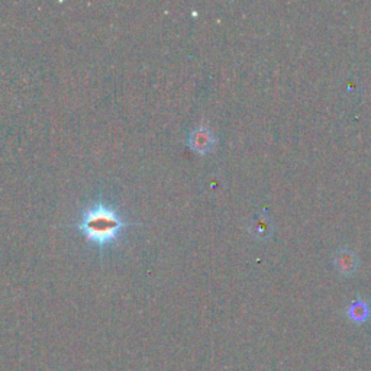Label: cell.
<instances>
[{"instance_id":"4","label":"cell","mask_w":371,"mask_h":371,"mask_svg":"<svg viewBox=\"0 0 371 371\" xmlns=\"http://www.w3.org/2000/svg\"><path fill=\"white\" fill-rule=\"evenodd\" d=\"M249 232L260 241H267L273 235V220L267 213L257 215L249 223Z\"/></svg>"},{"instance_id":"5","label":"cell","mask_w":371,"mask_h":371,"mask_svg":"<svg viewBox=\"0 0 371 371\" xmlns=\"http://www.w3.org/2000/svg\"><path fill=\"white\" fill-rule=\"evenodd\" d=\"M348 318L355 324H364L370 318V306L364 300H355L348 306Z\"/></svg>"},{"instance_id":"2","label":"cell","mask_w":371,"mask_h":371,"mask_svg":"<svg viewBox=\"0 0 371 371\" xmlns=\"http://www.w3.org/2000/svg\"><path fill=\"white\" fill-rule=\"evenodd\" d=\"M189 146L199 154H206L215 146V136L208 128H197L190 134Z\"/></svg>"},{"instance_id":"3","label":"cell","mask_w":371,"mask_h":371,"mask_svg":"<svg viewBox=\"0 0 371 371\" xmlns=\"http://www.w3.org/2000/svg\"><path fill=\"white\" fill-rule=\"evenodd\" d=\"M335 269L342 273V274H346V276H350L353 274L357 267H358V257L357 254L350 249V248H339L335 254Z\"/></svg>"},{"instance_id":"1","label":"cell","mask_w":371,"mask_h":371,"mask_svg":"<svg viewBox=\"0 0 371 371\" xmlns=\"http://www.w3.org/2000/svg\"><path fill=\"white\" fill-rule=\"evenodd\" d=\"M128 225L117 209L105 204H93L83 211L77 230L89 242L103 248L115 242Z\"/></svg>"}]
</instances>
